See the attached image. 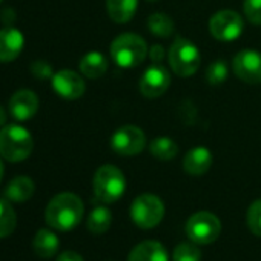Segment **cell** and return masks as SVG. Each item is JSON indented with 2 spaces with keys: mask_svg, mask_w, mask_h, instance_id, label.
I'll return each instance as SVG.
<instances>
[{
  "mask_svg": "<svg viewBox=\"0 0 261 261\" xmlns=\"http://www.w3.org/2000/svg\"><path fill=\"white\" fill-rule=\"evenodd\" d=\"M83 212V201L79 195L72 192H62L48 203L45 220L49 227L60 232H68L82 221Z\"/></svg>",
  "mask_w": 261,
  "mask_h": 261,
  "instance_id": "obj_1",
  "label": "cell"
},
{
  "mask_svg": "<svg viewBox=\"0 0 261 261\" xmlns=\"http://www.w3.org/2000/svg\"><path fill=\"white\" fill-rule=\"evenodd\" d=\"M34 149L31 133L16 123L5 124L0 129V157L10 163L27 160Z\"/></svg>",
  "mask_w": 261,
  "mask_h": 261,
  "instance_id": "obj_2",
  "label": "cell"
},
{
  "mask_svg": "<svg viewBox=\"0 0 261 261\" xmlns=\"http://www.w3.org/2000/svg\"><path fill=\"white\" fill-rule=\"evenodd\" d=\"M109 51L114 63L124 69L142 65L149 54L145 39L133 33H124L115 37L111 43Z\"/></svg>",
  "mask_w": 261,
  "mask_h": 261,
  "instance_id": "obj_3",
  "label": "cell"
},
{
  "mask_svg": "<svg viewBox=\"0 0 261 261\" xmlns=\"http://www.w3.org/2000/svg\"><path fill=\"white\" fill-rule=\"evenodd\" d=\"M94 195L101 203H114L121 198L126 191V178L124 174L112 165L100 166L94 175L92 181Z\"/></svg>",
  "mask_w": 261,
  "mask_h": 261,
  "instance_id": "obj_4",
  "label": "cell"
},
{
  "mask_svg": "<svg viewBox=\"0 0 261 261\" xmlns=\"http://www.w3.org/2000/svg\"><path fill=\"white\" fill-rule=\"evenodd\" d=\"M169 65L178 77H191L197 72L201 56L198 46L185 37H177L169 48Z\"/></svg>",
  "mask_w": 261,
  "mask_h": 261,
  "instance_id": "obj_5",
  "label": "cell"
},
{
  "mask_svg": "<svg viewBox=\"0 0 261 261\" xmlns=\"http://www.w3.org/2000/svg\"><path fill=\"white\" fill-rule=\"evenodd\" d=\"M163 217L165 204L154 194H142L130 204V218L140 229H152L159 226Z\"/></svg>",
  "mask_w": 261,
  "mask_h": 261,
  "instance_id": "obj_6",
  "label": "cell"
},
{
  "mask_svg": "<svg viewBox=\"0 0 261 261\" xmlns=\"http://www.w3.org/2000/svg\"><path fill=\"white\" fill-rule=\"evenodd\" d=\"M221 232V223L218 217L207 211L195 212L186 223V233L195 244H211Z\"/></svg>",
  "mask_w": 261,
  "mask_h": 261,
  "instance_id": "obj_7",
  "label": "cell"
},
{
  "mask_svg": "<svg viewBox=\"0 0 261 261\" xmlns=\"http://www.w3.org/2000/svg\"><path fill=\"white\" fill-rule=\"evenodd\" d=\"M146 146V136L139 126L124 124L111 137V148L115 154L133 157L140 154Z\"/></svg>",
  "mask_w": 261,
  "mask_h": 261,
  "instance_id": "obj_8",
  "label": "cell"
},
{
  "mask_svg": "<svg viewBox=\"0 0 261 261\" xmlns=\"http://www.w3.org/2000/svg\"><path fill=\"white\" fill-rule=\"evenodd\" d=\"M244 30L241 16L232 10H221L215 13L209 20V31L218 42H233Z\"/></svg>",
  "mask_w": 261,
  "mask_h": 261,
  "instance_id": "obj_9",
  "label": "cell"
},
{
  "mask_svg": "<svg viewBox=\"0 0 261 261\" xmlns=\"http://www.w3.org/2000/svg\"><path fill=\"white\" fill-rule=\"evenodd\" d=\"M171 85L169 71L160 63L151 65L140 77L139 88L146 98H159L163 95Z\"/></svg>",
  "mask_w": 261,
  "mask_h": 261,
  "instance_id": "obj_10",
  "label": "cell"
},
{
  "mask_svg": "<svg viewBox=\"0 0 261 261\" xmlns=\"http://www.w3.org/2000/svg\"><path fill=\"white\" fill-rule=\"evenodd\" d=\"M233 72L244 83H261V53L256 49L240 51L233 57Z\"/></svg>",
  "mask_w": 261,
  "mask_h": 261,
  "instance_id": "obj_11",
  "label": "cell"
},
{
  "mask_svg": "<svg viewBox=\"0 0 261 261\" xmlns=\"http://www.w3.org/2000/svg\"><path fill=\"white\" fill-rule=\"evenodd\" d=\"M54 92L65 100H77L85 94V80L75 71L62 69L51 79Z\"/></svg>",
  "mask_w": 261,
  "mask_h": 261,
  "instance_id": "obj_12",
  "label": "cell"
},
{
  "mask_svg": "<svg viewBox=\"0 0 261 261\" xmlns=\"http://www.w3.org/2000/svg\"><path fill=\"white\" fill-rule=\"evenodd\" d=\"M39 109V97L30 89H19L10 98L8 111L13 118L19 121H27L36 115Z\"/></svg>",
  "mask_w": 261,
  "mask_h": 261,
  "instance_id": "obj_13",
  "label": "cell"
},
{
  "mask_svg": "<svg viewBox=\"0 0 261 261\" xmlns=\"http://www.w3.org/2000/svg\"><path fill=\"white\" fill-rule=\"evenodd\" d=\"M25 45L23 34L14 27H5L0 30V62L10 63L16 60Z\"/></svg>",
  "mask_w": 261,
  "mask_h": 261,
  "instance_id": "obj_14",
  "label": "cell"
},
{
  "mask_svg": "<svg viewBox=\"0 0 261 261\" xmlns=\"http://www.w3.org/2000/svg\"><path fill=\"white\" fill-rule=\"evenodd\" d=\"M212 152L204 146H195L189 149L183 159V169L194 177L206 174L212 166Z\"/></svg>",
  "mask_w": 261,
  "mask_h": 261,
  "instance_id": "obj_15",
  "label": "cell"
},
{
  "mask_svg": "<svg viewBox=\"0 0 261 261\" xmlns=\"http://www.w3.org/2000/svg\"><path fill=\"white\" fill-rule=\"evenodd\" d=\"M127 261H169L168 250L155 240L142 241L130 250Z\"/></svg>",
  "mask_w": 261,
  "mask_h": 261,
  "instance_id": "obj_16",
  "label": "cell"
},
{
  "mask_svg": "<svg viewBox=\"0 0 261 261\" xmlns=\"http://www.w3.org/2000/svg\"><path fill=\"white\" fill-rule=\"evenodd\" d=\"M34 181L30 177L19 175L13 178L5 188V198L11 203H25L34 195Z\"/></svg>",
  "mask_w": 261,
  "mask_h": 261,
  "instance_id": "obj_17",
  "label": "cell"
},
{
  "mask_svg": "<svg viewBox=\"0 0 261 261\" xmlns=\"http://www.w3.org/2000/svg\"><path fill=\"white\" fill-rule=\"evenodd\" d=\"M139 0H106V11L115 23H126L134 17Z\"/></svg>",
  "mask_w": 261,
  "mask_h": 261,
  "instance_id": "obj_18",
  "label": "cell"
},
{
  "mask_svg": "<svg viewBox=\"0 0 261 261\" xmlns=\"http://www.w3.org/2000/svg\"><path fill=\"white\" fill-rule=\"evenodd\" d=\"M79 68L86 79H100L108 71V59L98 51H91L82 57Z\"/></svg>",
  "mask_w": 261,
  "mask_h": 261,
  "instance_id": "obj_19",
  "label": "cell"
},
{
  "mask_svg": "<svg viewBox=\"0 0 261 261\" xmlns=\"http://www.w3.org/2000/svg\"><path fill=\"white\" fill-rule=\"evenodd\" d=\"M33 249L40 258H51L59 250V238L49 229H39L33 240Z\"/></svg>",
  "mask_w": 261,
  "mask_h": 261,
  "instance_id": "obj_20",
  "label": "cell"
},
{
  "mask_svg": "<svg viewBox=\"0 0 261 261\" xmlns=\"http://www.w3.org/2000/svg\"><path fill=\"white\" fill-rule=\"evenodd\" d=\"M149 152L162 162H169L177 157L178 145L169 137H155L149 143Z\"/></svg>",
  "mask_w": 261,
  "mask_h": 261,
  "instance_id": "obj_21",
  "label": "cell"
},
{
  "mask_svg": "<svg viewBox=\"0 0 261 261\" xmlns=\"http://www.w3.org/2000/svg\"><path fill=\"white\" fill-rule=\"evenodd\" d=\"M112 223V214L108 207L105 206H97L91 211L88 217V229L92 233H105Z\"/></svg>",
  "mask_w": 261,
  "mask_h": 261,
  "instance_id": "obj_22",
  "label": "cell"
},
{
  "mask_svg": "<svg viewBox=\"0 0 261 261\" xmlns=\"http://www.w3.org/2000/svg\"><path fill=\"white\" fill-rule=\"evenodd\" d=\"M17 224V215L11 201L0 198V238L10 237Z\"/></svg>",
  "mask_w": 261,
  "mask_h": 261,
  "instance_id": "obj_23",
  "label": "cell"
},
{
  "mask_svg": "<svg viewBox=\"0 0 261 261\" xmlns=\"http://www.w3.org/2000/svg\"><path fill=\"white\" fill-rule=\"evenodd\" d=\"M148 30L157 37L168 39L174 34L175 27H174V20L168 14L155 13L148 19Z\"/></svg>",
  "mask_w": 261,
  "mask_h": 261,
  "instance_id": "obj_24",
  "label": "cell"
},
{
  "mask_svg": "<svg viewBox=\"0 0 261 261\" xmlns=\"http://www.w3.org/2000/svg\"><path fill=\"white\" fill-rule=\"evenodd\" d=\"M227 75H229V68L224 60H215L206 69V80L212 86H218L224 83L227 80Z\"/></svg>",
  "mask_w": 261,
  "mask_h": 261,
  "instance_id": "obj_25",
  "label": "cell"
},
{
  "mask_svg": "<svg viewBox=\"0 0 261 261\" xmlns=\"http://www.w3.org/2000/svg\"><path fill=\"white\" fill-rule=\"evenodd\" d=\"M172 259L174 261H200L201 252L192 243H181L174 249Z\"/></svg>",
  "mask_w": 261,
  "mask_h": 261,
  "instance_id": "obj_26",
  "label": "cell"
},
{
  "mask_svg": "<svg viewBox=\"0 0 261 261\" xmlns=\"http://www.w3.org/2000/svg\"><path fill=\"white\" fill-rule=\"evenodd\" d=\"M246 223L252 233L261 237V198L255 200L249 206L247 214H246Z\"/></svg>",
  "mask_w": 261,
  "mask_h": 261,
  "instance_id": "obj_27",
  "label": "cell"
},
{
  "mask_svg": "<svg viewBox=\"0 0 261 261\" xmlns=\"http://www.w3.org/2000/svg\"><path fill=\"white\" fill-rule=\"evenodd\" d=\"M243 13L252 25L261 27V0H244Z\"/></svg>",
  "mask_w": 261,
  "mask_h": 261,
  "instance_id": "obj_28",
  "label": "cell"
},
{
  "mask_svg": "<svg viewBox=\"0 0 261 261\" xmlns=\"http://www.w3.org/2000/svg\"><path fill=\"white\" fill-rule=\"evenodd\" d=\"M30 71L39 80H51L53 75H54L53 66L46 60H36V62H33L31 66H30Z\"/></svg>",
  "mask_w": 261,
  "mask_h": 261,
  "instance_id": "obj_29",
  "label": "cell"
},
{
  "mask_svg": "<svg viewBox=\"0 0 261 261\" xmlns=\"http://www.w3.org/2000/svg\"><path fill=\"white\" fill-rule=\"evenodd\" d=\"M149 57L152 60V63H162L163 57H165V49L162 45H154L149 49Z\"/></svg>",
  "mask_w": 261,
  "mask_h": 261,
  "instance_id": "obj_30",
  "label": "cell"
},
{
  "mask_svg": "<svg viewBox=\"0 0 261 261\" xmlns=\"http://www.w3.org/2000/svg\"><path fill=\"white\" fill-rule=\"evenodd\" d=\"M57 261H83V258L74 250H66L57 256Z\"/></svg>",
  "mask_w": 261,
  "mask_h": 261,
  "instance_id": "obj_31",
  "label": "cell"
},
{
  "mask_svg": "<svg viewBox=\"0 0 261 261\" xmlns=\"http://www.w3.org/2000/svg\"><path fill=\"white\" fill-rule=\"evenodd\" d=\"M5 124H7V111L0 105V127H4Z\"/></svg>",
  "mask_w": 261,
  "mask_h": 261,
  "instance_id": "obj_32",
  "label": "cell"
},
{
  "mask_svg": "<svg viewBox=\"0 0 261 261\" xmlns=\"http://www.w3.org/2000/svg\"><path fill=\"white\" fill-rule=\"evenodd\" d=\"M4 174H5V166H4L2 159H0V181H2V178H4Z\"/></svg>",
  "mask_w": 261,
  "mask_h": 261,
  "instance_id": "obj_33",
  "label": "cell"
},
{
  "mask_svg": "<svg viewBox=\"0 0 261 261\" xmlns=\"http://www.w3.org/2000/svg\"><path fill=\"white\" fill-rule=\"evenodd\" d=\"M149 2H155V0H149Z\"/></svg>",
  "mask_w": 261,
  "mask_h": 261,
  "instance_id": "obj_34",
  "label": "cell"
},
{
  "mask_svg": "<svg viewBox=\"0 0 261 261\" xmlns=\"http://www.w3.org/2000/svg\"><path fill=\"white\" fill-rule=\"evenodd\" d=\"M2 2H4V0H0V4H2Z\"/></svg>",
  "mask_w": 261,
  "mask_h": 261,
  "instance_id": "obj_35",
  "label": "cell"
}]
</instances>
